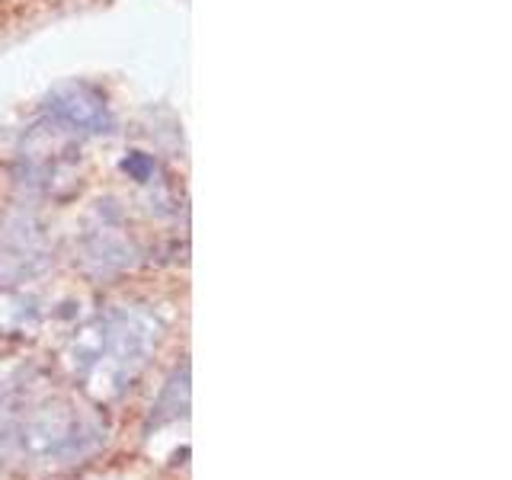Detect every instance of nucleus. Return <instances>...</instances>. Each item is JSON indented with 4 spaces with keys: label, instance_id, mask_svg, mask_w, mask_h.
<instances>
[{
    "label": "nucleus",
    "instance_id": "2",
    "mask_svg": "<svg viewBox=\"0 0 512 480\" xmlns=\"http://www.w3.org/2000/svg\"><path fill=\"white\" fill-rule=\"evenodd\" d=\"M122 167H125V173H132L135 180H148L151 170H154L151 157H144V154H128Z\"/></svg>",
    "mask_w": 512,
    "mask_h": 480
},
{
    "label": "nucleus",
    "instance_id": "1",
    "mask_svg": "<svg viewBox=\"0 0 512 480\" xmlns=\"http://www.w3.org/2000/svg\"><path fill=\"white\" fill-rule=\"evenodd\" d=\"M48 109L68 125L87 128V132H109V125H112L103 96L90 90L87 84H71V87L55 90L48 96Z\"/></svg>",
    "mask_w": 512,
    "mask_h": 480
}]
</instances>
